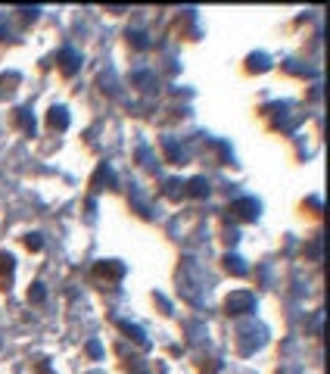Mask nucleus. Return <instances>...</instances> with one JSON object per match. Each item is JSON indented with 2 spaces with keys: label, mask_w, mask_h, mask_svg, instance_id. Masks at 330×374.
I'll return each mask as SVG.
<instances>
[{
  "label": "nucleus",
  "mask_w": 330,
  "mask_h": 374,
  "mask_svg": "<svg viewBox=\"0 0 330 374\" xmlns=\"http://www.w3.org/2000/svg\"><path fill=\"white\" fill-rule=\"evenodd\" d=\"M10 271H13V259L6 253H0V290L10 287Z\"/></svg>",
  "instance_id": "nucleus-1"
}]
</instances>
